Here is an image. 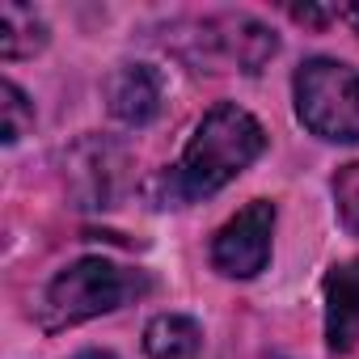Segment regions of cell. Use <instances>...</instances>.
<instances>
[{
  "label": "cell",
  "instance_id": "10",
  "mask_svg": "<svg viewBox=\"0 0 359 359\" xmlns=\"http://www.w3.org/2000/svg\"><path fill=\"white\" fill-rule=\"evenodd\" d=\"M47 47V26L22 9V5H0V55L5 60H26Z\"/></svg>",
  "mask_w": 359,
  "mask_h": 359
},
{
  "label": "cell",
  "instance_id": "12",
  "mask_svg": "<svg viewBox=\"0 0 359 359\" xmlns=\"http://www.w3.org/2000/svg\"><path fill=\"white\" fill-rule=\"evenodd\" d=\"M334 203H338L342 224L359 237V161L338 169V177H334Z\"/></svg>",
  "mask_w": 359,
  "mask_h": 359
},
{
  "label": "cell",
  "instance_id": "1",
  "mask_svg": "<svg viewBox=\"0 0 359 359\" xmlns=\"http://www.w3.org/2000/svg\"><path fill=\"white\" fill-rule=\"evenodd\" d=\"M262 148H266V131L250 110H241L233 102L216 106L195 127V135L182 148L177 165L161 177L165 208H187L195 199L224 191L237 173H245L262 156Z\"/></svg>",
  "mask_w": 359,
  "mask_h": 359
},
{
  "label": "cell",
  "instance_id": "14",
  "mask_svg": "<svg viewBox=\"0 0 359 359\" xmlns=\"http://www.w3.org/2000/svg\"><path fill=\"white\" fill-rule=\"evenodd\" d=\"M342 18H346V22H351V30L359 34V5H351V9H342Z\"/></svg>",
  "mask_w": 359,
  "mask_h": 359
},
{
  "label": "cell",
  "instance_id": "7",
  "mask_svg": "<svg viewBox=\"0 0 359 359\" xmlns=\"http://www.w3.org/2000/svg\"><path fill=\"white\" fill-rule=\"evenodd\" d=\"M161 102H165V85H161L156 68H148V64H123L106 81V106L127 127L152 123L161 114Z\"/></svg>",
  "mask_w": 359,
  "mask_h": 359
},
{
  "label": "cell",
  "instance_id": "15",
  "mask_svg": "<svg viewBox=\"0 0 359 359\" xmlns=\"http://www.w3.org/2000/svg\"><path fill=\"white\" fill-rule=\"evenodd\" d=\"M72 359H114L110 351H81V355H72Z\"/></svg>",
  "mask_w": 359,
  "mask_h": 359
},
{
  "label": "cell",
  "instance_id": "3",
  "mask_svg": "<svg viewBox=\"0 0 359 359\" xmlns=\"http://www.w3.org/2000/svg\"><path fill=\"white\" fill-rule=\"evenodd\" d=\"M292 89H296V114L313 135L330 144L359 140V68L338 60H309L300 64Z\"/></svg>",
  "mask_w": 359,
  "mask_h": 359
},
{
  "label": "cell",
  "instance_id": "4",
  "mask_svg": "<svg viewBox=\"0 0 359 359\" xmlns=\"http://www.w3.org/2000/svg\"><path fill=\"white\" fill-rule=\"evenodd\" d=\"M177 51H182L191 64H203V68H237V72H258L275 51H279V39L254 22V18H203V22H187L177 30Z\"/></svg>",
  "mask_w": 359,
  "mask_h": 359
},
{
  "label": "cell",
  "instance_id": "13",
  "mask_svg": "<svg viewBox=\"0 0 359 359\" xmlns=\"http://www.w3.org/2000/svg\"><path fill=\"white\" fill-rule=\"evenodd\" d=\"M292 18L304 26H325L330 18H342V9H317V5H292Z\"/></svg>",
  "mask_w": 359,
  "mask_h": 359
},
{
  "label": "cell",
  "instance_id": "11",
  "mask_svg": "<svg viewBox=\"0 0 359 359\" xmlns=\"http://www.w3.org/2000/svg\"><path fill=\"white\" fill-rule=\"evenodd\" d=\"M26 127H34V106L26 102V93L13 81H5L0 85V140L18 144L26 135Z\"/></svg>",
  "mask_w": 359,
  "mask_h": 359
},
{
  "label": "cell",
  "instance_id": "9",
  "mask_svg": "<svg viewBox=\"0 0 359 359\" xmlns=\"http://www.w3.org/2000/svg\"><path fill=\"white\" fill-rule=\"evenodd\" d=\"M144 351L148 359H199L203 330L182 313H161L144 330Z\"/></svg>",
  "mask_w": 359,
  "mask_h": 359
},
{
  "label": "cell",
  "instance_id": "5",
  "mask_svg": "<svg viewBox=\"0 0 359 359\" xmlns=\"http://www.w3.org/2000/svg\"><path fill=\"white\" fill-rule=\"evenodd\" d=\"M271 233H275V203L254 199L241 208L212 241V262L229 279H254L271 262Z\"/></svg>",
  "mask_w": 359,
  "mask_h": 359
},
{
  "label": "cell",
  "instance_id": "6",
  "mask_svg": "<svg viewBox=\"0 0 359 359\" xmlns=\"http://www.w3.org/2000/svg\"><path fill=\"white\" fill-rule=\"evenodd\" d=\"M127 182V156L110 140H81L68 152V191L81 208H114L118 191Z\"/></svg>",
  "mask_w": 359,
  "mask_h": 359
},
{
  "label": "cell",
  "instance_id": "2",
  "mask_svg": "<svg viewBox=\"0 0 359 359\" xmlns=\"http://www.w3.org/2000/svg\"><path fill=\"white\" fill-rule=\"evenodd\" d=\"M144 287H148L144 275H135V271H127V266H118L110 258H81V262L64 266L47 283V292H43V325L47 330L81 325L89 317L123 309Z\"/></svg>",
  "mask_w": 359,
  "mask_h": 359
},
{
  "label": "cell",
  "instance_id": "8",
  "mask_svg": "<svg viewBox=\"0 0 359 359\" xmlns=\"http://www.w3.org/2000/svg\"><path fill=\"white\" fill-rule=\"evenodd\" d=\"M325 342L334 351L359 342V258L338 262L325 275Z\"/></svg>",
  "mask_w": 359,
  "mask_h": 359
}]
</instances>
